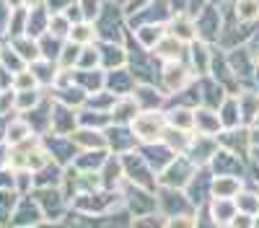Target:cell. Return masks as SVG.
<instances>
[{
  "mask_svg": "<svg viewBox=\"0 0 259 228\" xmlns=\"http://www.w3.org/2000/svg\"><path fill=\"white\" fill-rule=\"evenodd\" d=\"M18 57L26 62V65H34V62L41 60V52H39V41L36 39H29V36H21V39H13V44H11Z\"/></svg>",
  "mask_w": 259,
  "mask_h": 228,
  "instance_id": "obj_8",
  "label": "cell"
},
{
  "mask_svg": "<svg viewBox=\"0 0 259 228\" xmlns=\"http://www.w3.org/2000/svg\"><path fill=\"white\" fill-rule=\"evenodd\" d=\"M96 26L91 24V21H80V24H73V29H70V41L73 44H78V47H89V44H94V39H96Z\"/></svg>",
  "mask_w": 259,
  "mask_h": 228,
  "instance_id": "obj_10",
  "label": "cell"
},
{
  "mask_svg": "<svg viewBox=\"0 0 259 228\" xmlns=\"http://www.w3.org/2000/svg\"><path fill=\"white\" fill-rule=\"evenodd\" d=\"M168 228H192V220H187V218H179V220H171V223H168Z\"/></svg>",
  "mask_w": 259,
  "mask_h": 228,
  "instance_id": "obj_19",
  "label": "cell"
},
{
  "mask_svg": "<svg viewBox=\"0 0 259 228\" xmlns=\"http://www.w3.org/2000/svg\"><path fill=\"white\" fill-rule=\"evenodd\" d=\"M189 78H192V70L184 65V62H166L163 73H161V91L166 96L177 94V91H184Z\"/></svg>",
  "mask_w": 259,
  "mask_h": 228,
  "instance_id": "obj_2",
  "label": "cell"
},
{
  "mask_svg": "<svg viewBox=\"0 0 259 228\" xmlns=\"http://www.w3.org/2000/svg\"><path fill=\"white\" fill-rule=\"evenodd\" d=\"M34 88H39V80L29 68L21 70L18 75H13V91H34Z\"/></svg>",
  "mask_w": 259,
  "mask_h": 228,
  "instance_id": "obj_16",
  "label": "cell"
},
{
  "mask_svg": "<svg viewBox=\"0 0 259 228\" xmlns=\"http://www.w3.org/2000/svg\"><path fill=\"white\" fill-rule=\"evenodd\" d=\"M163 24H140L135 29V39L140 41L143 50H156V44L163 39Z\"/></svg>",
  "mask_w": 259,
  "mask_h": 228,
  "instance_id": "obj_7",
  "label": "cell"
},
{
  "mask_svg": "<svg viewBox=\"0 0 259 228\" xmlns=\"http://www.w3.org/2000/svg\"><path fill=\"white\" fill-rule=\"evenodd\" d=\"M194 130L202 135H218L223 130V122L218 112H212L210 107H202V109H194Z\"/></svg>",
  "mask_w": 259,
  "mask_h": 228,
  "instance_id": "obj_3",
  "label": "cell"
},
{
  "mask_svg": "<svg viewBox=\"0 0 259 228\" xmlns=\"http://www.w3.org/2000/svg\"><path fill=\"white\" fill-rule=\"evenodd\" d=\"M70 140L73 143H78L83 151H101V148H106V138H104V132H94L91 127H83V130H75L73 135H70Z\"/></svg>",
  "mask_w": 259,
  "mask_h": 228,
  "instance_id": "obj_6",
  "label": "cell"
},
{
  "mask_svg": "<svg viewBox=\"0 0 259 228\" xmlns=\"http://www.w3.org/2000/svg\"><path fill=\"white\" fill-rule=\"evenodd\" d=\"M78 8H80V13H83V21H91L94 16H99V13H101L104 0H80Z\"/></svg>",
  "mask_w": 259,
  "mask_h": 228,
  "instance_id": "obj_18",
  "label": "cell"
},
{
  "mask_svg": "<svg viewBox=\"0 0 259 228\" xmlns=\"http://www.w3.org/2000/svg\"><path fill=\"white\" fill-rule=\"evenodd\" d=\"M166 124L168 127H177V130H184V132H192L194 130V109H171L166 112Z\"/></svg>",
  "mask_w": 259,
  "mask_h": 228,
  "instance_id": "obj_9",
  "label": "cell"
},
{
  "mask_svg": "<svg viewBox=\"0 0 259 228\" xmlns=\"http://www.w3.org/2000/svg\"><path fill=\"white\" fill-rule=\"evenodd\" d=\"M70 29H73V21L65 16V13L50 16V29H47V34H52L55 39H68V36H70Z\"/></svg>",
  "mask_w": 259,
  "mask_h": 228,
  "instance_id": "obj_13",
  "label": "cell"
},
{
  "mask_svg": "<svg viewBox=\"0 0 259 228\" xmlns=\"http://www.w3.org/2000/svg\"><path fill=\"white\" fill-rule=\"evenodd\" d=\"M99 52H101V65L106 70H119L124 68V62H127V52L114 44V41H104V44H99Z\"/></svg>",
  "mask_w": 259,
  "mask_h": 228,
  "instance_id": "obj_5",
  "label": "cell"
},
{
  "mask_svg": "<svg viewBox=\"0 0 259 228\" xmlns=\"http://www.w3.org/2000/svg\"><path fill=\"white\" fill-rule=\"evenodd\" d=\"M168 29H171V36H177L179 41L194 39V34H197V26H194L187 16H177V18L168 24Z\"/></svg>",
  "mask_w": 259,
  "mask_h": 228,
  "instance_id": "obj_12",
  "label": "cell"
},
{
  "mask_svg": "<svg viewBox=\"0 0 259 228\" xmlns=\"http://www.w3.org/2000/svg\"><path fill=\"white\" fill-rule=\"evenodd\" d=\"M80 52H83V47L73 44V41H65V44H62V52H60V60H57L60 70H73V68H78Z\"/></svg>",
  "mask_w": 259,
  "mask_h": 228,
  "instance_id": "obj_11",
  "label": "cell"
},
{
  "mask_svg": "<svg viewBox=\"0 0 259 228\" xmlns=\"http://www.w3.org/2000/svg\"><path fill=\"white\" fill-rule=\"evenodd\" d=\"M3 3H6L8 8H13V11H16V8H21V6H24V0H3Z\"/></svg>",
  "mask_w": 259,
  "mask_h": 228,
  "instance_id": "obj_20",
  "label": "cell"
},
{
  "mask_svg": "<svg viewBox=\"0 0 259 228\" xmlns=\"http://www.w3.org/2000/svg\"><path fill=\"white\" fill-rule=\"evenodd\" d=\"M41 101L39 88L34 91H16V112H34Z\"/></svg>",
  "mask_w": 259,
  "mask_h": 228,
  "instance_id": "obj_14",
  "label": "cell"
},
{
  "mask_svg": "<svg viewBox=\"0 0 259 228\" xmlns=\"http://www.w3.org/2000/svg\"><path fill=\"white\" fill-rule=\"evenodd\" d=\"M156 57H161L163 62H179L187 55V44L179 41L177 36H163L158 44H156Z\"/></svg>",
  "mask_w": 259,
  "mask_h": 228,
  "instance_id": "obj_4",
  "label": "cell"
},
{
  "mask_svg": "<svg viewBox=\"0 0 259 228\" xmlns=\"http://www.w3.org/2000/svg\"><path fill=\"white\" fill-rule=\"evenodd\" d=\"M236 13H239L241 21H251L259 16V3L254 0H239V6H236Z\"/></svg>",
  "mask_w": 259,
  "mask_h": 228,
  "instance_id": "obj_17",
  "label": "cell"
},
{
  "mask_svg": "<svg viewBox=\"0 0 259 228\" xmlns=\"http://www.w3.org/2000/svg\"><path fill=\"white\" fill-rule=\"evenodd\" d=\"M166 114L161 112H140L135 117V122L130 124L133 130V138L143 140V143H158L163 140V132H166Z\"/></svg>",
  "mask_w": 259,
  "mask_h": 228,
  "instance_id": "obj_1",
  "label": "cell"
},
{
  "mask_svg": "<svg viewBox=\"0 0 259 228\" xmlns=\"http://www.w3.org/2000/svg\"><path fill=\"white\" fill-rule=\"evenodd\" d=\"M6 138L13 143V145H21V143H26L29 138H34L31 135V124H26V122H13V124H8V130H6Z\"/></svg>",
  "mask_w": 259,
  "mask_h": 228,
  "instance_id": "obj_15",
  "label": "cell"
}]
</instances>
